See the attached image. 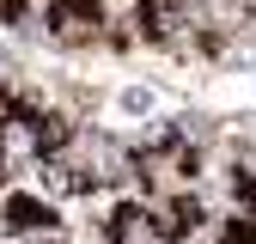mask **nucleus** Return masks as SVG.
<instances>
[{
	"mask_svg": "<svg viewBox=\"0 0 256 244\" xmlns=\"http://www.w3.org/2000/svg\"><path fill=\"white\" fill-rule=\"evenodd\" d=\"M6 232H55V208L49 202H37V196H24V190H12L6 196Z\"/></svg>",
	"mask_w": 256,
	"mask_h": 244,
	"instance_id": "obj_5",
	"label": "nucleus"
},
{
	"mask_svg": "<svg viewBox=\"0 0 256 244\" xmlns=\"http://www.w3.org/2000/svg\"><path fill=\"white\" fill-rule=\"evenodd\" d=\"M104 232H110V244H171V238H165V226H158V214H152V208H140V202L110 208Z\"/></svg>",
	"mask_w": 256,
	"mask_h": 244,
	"instance_id": "obj_3",
	"label": "nucleus"
},
{
	"mask_svg": "<svg viewBox=\"0 0 256 244\" xmlns=\"http://www.w3.org/2000/svg\"><path fill=\"white\" fill-rule=\"evenodd\" d=\"M43 24H49L55 43H92L104 30V0H49Z\"/></svg>",
	"mask_w": 256,
	"mask_h": 244,
	"instance_id": "obj_2",
	"label": "nucleus"
},
{
	"mask_svg": "<svg viewBox=\"0 0 256 244\" xmlns=\"http://www.w3.org/2000/svg\"><path fill=\"white\" fill-rule=\"evenodd\" d=\"M140 30L152 43H177L189 30V0H140Z\"/></svg>",
	"mask_w": 256,
	"mask_h": 244,
	"instance_id": "obj_4",
	"label": "nucleus"
},
{
	"mask_svg": "<svg viewBox=\"0 0 256 244\" xmlns=\"http://www.w3.org/2000/svg\"><path fill=\"white\" fill-rule=\"evenodd\" d=\"M189 171H196V146L177 140V134L134 152V177L146 183L152 196H177V190H189Z\"/></svg>",
	"mask_w": 256,
	"mask_h": 244,
	"instance_id": "obj_1",
	"label": "nucleus"
}]
</instances>
